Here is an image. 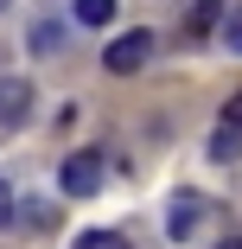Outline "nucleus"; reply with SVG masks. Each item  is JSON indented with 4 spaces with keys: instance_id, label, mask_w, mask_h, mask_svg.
<instances>
[{
    "instance_id": "nucleus-1",
    "label": "nucleus",
    "mask_w": 242,
    "mask_h": 249,
    "mask_svg": "<svg viewBox=\"0 0 242 249\" xmlns=\"http://www.w3.org/2000/svg\"><path fill=\"white\" fill-rule=\"evenodd\" d=\"M147 58H153V32H121V38L109 45V52H102V64H109L115 77H134Z\"/></svg>"
},
{
    "instance_id": "nucleus-2",
    "label": "nucleus",
    "mask_w": 242,
    "mask_h": 249,
    "mask_svg": "<svg viewBox=\"0 0 242 249\" xmlns=\"http://www.w3.org/2000/svg\"><path fill=\"white\" fill-rule=\"evenodd\" d=\"M58 179H64L70 198H96V192H102V154H70Z\"/></svg>"
},
{
    "instance_id": "nucleus-3",
    "label": "nucleus",
    "mask_w": 242,
    "mask_h": 249,
    "mask_svg": "<svg viewBox=\"0 0 242 249\" xmlns=\"http://www.w3.org/2000/svg\"><path fill=\"white\" fill-rule=\"evenodd\" d=\"M204 211H210V205H204L198 192H178L172 205H166V236H178V243L198 236V230H204Z\"/></svg>"
},
{
    "instance_id": "nucleus-4",
    "label": "nucleus",
    "mask_w": 242,
    "mask_h": 249,
    "mask_svg": "<svg viewBox=\"0 0 242 249\" xmlns=\"http://www.w3.org/2000/svg\"><path fill=\"white\" fill-rule=\"evenodd\" d=\"M32 115V83L26 77H0V128H13Z\"/></svg>"
},
{
    "instance_id": "nucleus-5",
    "label": "nucleus",
    "mask_w": 242,
    "mask_h": 249,
    "mask_svg": "<svg viewBox=\"0 0 242 249\" xmlns=\"http://www.w3.org/2000/svg\"><path fill=\"white\" fill-rule=\"evenodd\" d=\"M70 13H77L83 26H109V19H115V0H77Z\"/></svg>"
},
{
    "instance_id": "nucleus-6",
    "label": "nucleus",
    "mask_w": 242,
    "mask_h": 249,
    "mask_svg": "<svg viewBox=\"0 0 242 249\" xmlns=\"http://www.w3.org/2000/svg\"><path fill=\"white\" fill-rule=\"evenodd\" d=\"M236 154H242V134H236V128L223 122V128L210 134V160H236Z\"/></svg>"
},
{
    "instance_id": "nucleus-7",
    "label": "nucleus",
    "mask_w": 242,
    "mask_h": 249,
    "mask_svg": "<svg viewBox=\"0 0 242 249\" xmlns=\"http://www.w3.org/2000/svg\"><path fill=\"white\" fill-rule=\"evenodd\" d=\"M70 249H128V236H121V230H83Z\"/></svg>"
},
{
    "instance_id": "nucleus-8",
    "label": "nucleus",
    "mask_w": 242,
    "mask_h": 249,
    "mask_svg": "<svg viewBox=\"0 0 242 249\" xmlns=\"http://www.w3.org/2000/svg\"><path fill=\"white\" fill-rule=\"evenodd\" d=\"M217 13H223L217 0H198V7H191V38H204V32L217 26Z\"/></svg>"
},
{
    "instance_id": "nucleus-9",
    "label": "nucleus",
    "mask_w": 242,
    "mask_h": 249,
    "mask_svg": "<svg viewBox=\"0 0 242 249\" xmlns=\"http://www.w3.org/2000/svg\"><path fill=\"white\" fill-rule=\"evenodd\" d=\"M223 122H229V128L242 134V89H236V96H229V103H223Z\"/></svg>"
},
{
    "instance_id": "nucleus-10",
    "label": "nucleus",
    "mask_w": 242,
    "mask_h": 249,
    "mask_svg": "<svg viewBox=\"0 0 242 249\" xmlns=\"http://www.w3.org/2000/svg\"><path fill=\"white\" fill-rule=\"evenodd\" d=\"M7 217H13V185L0 179V224H7Z\"/></svg>"
},
{
    "instance_id": "nucleus-11",
    "label": "nucleus",
    "mask_w": 242,
    "mask_h": 249,
    "mask_svg": "<svg viewBox=\"0 0 242 249\" xmlns=\"http://www.w3.org/2000/svg\"><path fill=\"white\" fill-rule=\"evenodd\" d=\"M229 45H236V52H242V19H229V32H223Z\"/></svg>"
},
{
    "instance_id": "nucleus-12",
    "label": "nucleus",
    "mask_w": 242,
    "mask_h": 249,
    "mask_svg": "<svg viewBox=\"0 0 242 249\" xmlns=\"http://www.w3.org/2000/svg\"><path fill=\"white\" fill-rule=\"evenodd\" d=\"M217 249H242V236H223V243H217Z\"/></svg>"
},
{
    "instance_id": "nucleus-13",
    "label": "nucleus",
    "mask_w": 242,
    "mask_h": 249,
    "mask_svg": "<svg viewBox=\"0 0 242 249\" xmlns=\"http://www.w3.org/2000/svg\"><path fill=\"white\" fill-rule=\"evenodd\" d=\"M7 7H13V0H0V13H7Z\"/></svg>"
}]
</instances>
